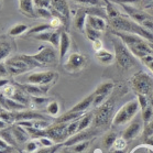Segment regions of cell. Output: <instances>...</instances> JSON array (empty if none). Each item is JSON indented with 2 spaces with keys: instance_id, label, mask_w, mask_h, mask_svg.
Here are the masks:
<instances>
[{
  "instance_id": "1",
  "label": "cell",
  "mask_w": 153,
  "mask_h": 153,
  "mask_svg": "<svg viewBox=\"0 0 153 153\" xmlns=\"http://www.w3.org/2000/svg\"><path fill=\"white\" fill-rule=\"evenodd\" d=\"M108 28L111 31H118V32H126V33H131V34L139 35L141 38L146 39V41H149L151 44H153V33L149 30H146L137 23L136 21H133L130 17L127 14L120 13L117 17L112 19H108Z\"/></svg>"
},
{
  "instance_id": "2",
  "label": "cell",
  "mask_w": 153,
  "mask_h": 153,
  "mask_svg": "<svg viewBox=\"0 0 153 153\" xmlns=\"http://www.w3.org/2000/svg\"><path fill=\"white\" fill-rule=\"evenodd\" d=\"M111 33L116 36H118L126 46L129 49V51L132 53V55L136 59H139L140 61L148 55H153V50L151 48V43L146 41V39L141 38L139 35L126 33V32L111 31Z\"/></svg>"
},
{
  "instance_id": "3",
  "label": "cell",
  "mask_w": 153,
  "mask_h": 153,
  "mask_svg": "<svg viewBox=\"0 0 153 153\" xmlns=\"http://www.w3.org/2000/svg\"><path fill=\"white\" fill-rule=\"evenodd\" d=\"M4 64L10 76H19L33 68H41L40 64L33 59V56L28 54H17L9 56L4 61Z\"/></svg>"
},
{
  "instance_id": "4",
  "label": "cell",
  "mask_w": 153,
  "mask_h": 153,
  "mask_svg": "<svg viewBox=\"0 0 153 153\" xmlns=\"http://www.w3.org/2000/svg\"><path fill=\"white\" fill-rule=\"evenodd\" d=\"M112 45L115 49V62L118 68L122 71H127L132 68L137 63L136 57L132 55V53L129 51L123 42L116 35L112 34L111 38Z\"/></svg>"
},
{
  "instance_id": "5",
  "label": "cell",
  "mask_w": 153,
  "mask_h": 153,
  "mask_svg": "<svg viewBox=\"0 0 153 153\" xmlns=\"http://www.w3.org/2000/svg\"><path fill=\"white\" fill-rule=\"evenodd\" d=\"M130 85L137 95L151 96L153 94V76L146 72L140 71L134 74L130 79Z\"/></svg>"
},
{
  "instance_id": "6",
  "label": "cell",
  "mask_w": 153,
  "mask_h": 153,
  "mask_svg": "<svg viewBox=\"0 0 153 153\" xmlns=\"http://www.w3.org/2000/svg\"><path fill=\"white\" fill-rule=\"evenodd\" d=\"M139 109L140 107L139 104H138V100L128 101L116 114L115 118L112 119L111 126L114 128H119V127L128 123L129 121H131L136 117V115L139 111Z\"/></svg>"
},
{
  "instance_id": "7",
  "label": "cell",
  "mask_w": 153,
  "mask_h": 153,
  "mask_svg": "<svg viewBox=\"0 0 153 153\" xmlns=\"http://www.w3.org/2000/svg\"><path fill=\"white\" fill-rule=\"evenodd\" d=\"M119 6H121L128 17L153 33V17L151 14L136 6H130V4H119Z\"/></svg>"
},
{
  "instance_id": "8",
  "label": "cell",
  "mask_w": 153,
  "mask_h": 153,
  "mask_svg": "<svg viewBox=\"0 0 153 153\" xmlns=\"http://www.w3.org/2000/svg\"><path fill=\"white\" fill-rule=\"evenodd\" d=\"M50 11L52 17H56L62 20L64 29L67 30L71 25V8L67 0H52Z\"/></svg>"
},
{
  "instance_id": "9",
  "label": "cell",
  "mask_w": 153,
  "mask_h": 153,
  "mask_svg": "<svg viewBox=\"0 0 153 153\" xmlns=\"http://www.w3.org/2000/svg\"><path fill=\"white\" fill-rule=\"evenodd\" d=\"M32 56L40 64L41 68L54 65L59 61L57 49L53 48V46H41L39 52L35 53V54H32Z\"/></svg>"
},
{
  "instance_id": "10",
  "label": "cell",
  "mask_w": 153,
  "mask_h": 153,
  "mask_svg": "<svg viewBox=\"0 0 153 153\" xmlns=\"http://www.w3.org/2000/svg\"><path fill=\"white\" fill-rule=\"evenodd\" d=\"M87 63H88V59L86 57V55L79 52H73L68 54L66 59L64 61V68L68 73H79L80 71H83L86 67Z\"/></svg>"
},
{
  "instance_id": "11",
  "label": "cell",
  "mask_w": 153,
  "mask_h": 153,
  "mask_svg": "<svg viewBox=\"0 0 153 153\" xmlns=\"http://www.w3.org/2000/svg\"><path fill=\"white\" fill-rule=\"evenodd\" d=\"M57 73L53 71H45V72H33L27 77V84L32 85H39V86H48L55 83L57 79Z\"/></svg>"
},
{
  "instance_id": "12",
  "label": "cell",
  "mask_w": 153,
  "mask_h": 153,
  "mask_svg": "<svg viewBox=\"0 0 153 153\" xmlns=\"http://www.w3.org/2000/svg\"><path fill=\"white\" fill-rule=\"evenodd\" d=\"M45 137L49 139L61 142L62 140L67 138V125L66 123H54L45 129Z\"/></svg>"
},
{
  "instance_id": "13",
  "label": "cell",
  "mask_w": 153,
  "mask_h": 153,
  "mask_svg": "<svg viewBox=\"0 0 153 153\" xmlns=\"http://www.w3.org/2000/svg\"><path fill=\"white\" fill-rule=\"evenodd\" d=\"M63 30H49V31H44L38 34L32 35V38L39 41H44L48 42L50 44H52L53 48L59 49V39H61V34H62Z\"/></svg>"
},
{
  "instance_id": "14",
  "label": "cell",
  "mask_w": 153,
  "mask_h": 153,
  "mask_svg": "<svg viewBox=\"0 0 153 153\" xmlns=\"http://www.w3.org/2000/svg\"><path fill=\"white\" fill-rule=\"evenodd\" d=\"M18 85L30 97H45L46 94L50 91V87H51V85H48V86H39V85H32V84H27V83L18 84Z\"/></svg>"
},
{
  "instance_id": "15",
  "label": "cell",
  "mask_w": 153,
  "mask_h": 153,
  "mask_svg": "<svg viewBox=\"0 0 153 153\" xmlns=\"http://www.w3.org/2000/svg\"><path fill=\"white\" fill-rule=\"evenodd\" d=\"M0 107L4 108L6 111L9 112H17L22 111V110H27V106L20 104L18 101L11 99V98L6 97L1 91H0Z\"/></svg>"
},
{
  "instance_id": "16",
  "label": "cell",
  "mask_w": 153,
  "mask_h": 153,
  "mask_svg": "<svg viewBox=\"0 0 153 153\" xmlns=\"http://www.w3.org/2000/svg\"><path fill=\"white\" fill-rule=\"evenodd\" d=\"M71 44H72V39H71L70 33L67 30H63L61 39H59V62H63L66 57L67 53L70 51Z\"/></svg>"
},
{
  "instance_id": "17",
  "label": "cell",
  "mask_w": 153,
  "mask_h": 153,
  "mask_svg": "<svg viewBox=\"0 0 153 153\" xmlns=\"http://www.w3.org/2000/svg\"><path fill=\"white\" fill-rule=\"evenodd\" d=\"M16 121H30V120H46V116L41 115L33 110H22L20 112H11Z\"/></svg>"
},
{
  "instance_id": "18",
  "label": "cell",
  "mask_w": 153,
  "mask_h": 153,
  "mask_svg": "<svg viewBox=\"0 0 153 153\" xmlns=\"http://www.w3.org/2000/svg\"><path fill=\"white\" fill-rule=\"evenodd\" d=\"M142 130H143V121L134 120V121H132L126 128V130L123 131V134H122V138L126 141H130V140L136 139Z\"/></svg>"
},
{
  "instance_id": "19",
  "label": "cell",
  "mask_w": 153,
  "mask_h": 153,
  "mask_svg": "<svg viewBox=\"0 0 153 153\" xmlns=\"http://www.w3.org/2000/svg\"><path fill=\"white\" fill-rule=\"evenodd\" d=\"M14 42L12 39L1 38L0 39V63L4 62L11 55L14 50Z\"/></svg>"
},
{
  "instance_id": "20",
  "label": "cell",
  "mask_w": 153,
  "mask_h": 153,
  "mask_svg": "<svg viewBox=\"0 0 153 153\" xmlns=\"http://www.w3.org/2000/svg\"><path fill=\"white\" fill-rule=\"evenodd\" d=\"M86 25L93 28L94 30L104 32L105 30L108 28V21L106 20V19H104V18L98 17V16H91V14H87Z\"/></svg>"
},
{
  "instance_id": "21",
  "label": "cell",
  "mask_w": 153,
  "mask_h": 153,
  "mask_svg": "<svg viewBox=\"0 0 153 153\" xmlns=\"http://www.w3.org/2000/svg\"><path fill=\"white\" fill-rule=\"evenodd\" d=\"M112 106L114 105L111 101H105L100 107H98V111L96 115V122L98 125L105 123L107 121V119L109 118V116L112 111Z\"/></svg>"
},
{
  "instance_id": "22",
  "label": "cell",
  "mask_w": 153,
  "mask_h": 153,
  "mask_svg": "<svg viewBox=\"0 0 153 153\" xmlns=\"http://www.w3.org/2000/svg\"><path fill=\"white\" fill-rule=\"evenodd\" d=\"M18 1H19V10L23 16L28 18H36L33 0H18Z\"/></svg>"
},
{
  "instance_id": "23",
  "label": "cell",
  "mask_w": 153,
  "mask_h": 153,
  "mask_svg": "<svg viewBox=\"0 0 153 153\" xmlns=\"http://www.w3.org/2000/svg\"><path fill=\"white\" fill-rule=\"evenodd\" d=\"M86 18H87V12L85 10V8L82 7L75 12L74 14V28L78 30V31L84 32L85 25H86Z\"/></svg>"
},
{
  "instance_id": "24",
  "label": "cell",
  "mask_w": 153,
  "mask_h": 153,
  "mask_svg": "<svg viewBox=\"0 0 153 153\" xmlns=\"http://www.w3.org/2000/svg\"><path fill=\"white\" fill-rule=\"evenodd\" d=\"M94 98H95V95H94V93H93V94H91L89 96H87V97L84 98L83 100H80L78 104L75 105V106L71 109L70 111H72V112H86L89 108L93 107Z\"/></svg>"
},
{
  "instance_id": "25",
  "label": "cell",
  "mask_w": 153,
  "mask_h": 153,
  "mask_svg": "<svg viewBox=\"0 0 153 153\" xmlns=\"http://www.w3.org/2000/svg\"><path fill=\"white\" fill-rule=\"evenodd\" d=\"M96 59H98V62L100 64H104V65H110L115 62V54L110 53L107 50H100L96 52Z\"/></svg>"
},
{
  "instance_id": "26",
  "label": "cell",
  "mask_w": 153,
  "mask_h": 153,
  "mask_svg": "<svg viewBox=\"0 0 153 153\" xmlns=\"http://www.w3.org/2000/svg\"><path fill=\"white\" fill-rule=\"evenodd\" d=\"M115 88V84L112 82H104L95 89V96H109Z\"/></svg>"
},
{
  "instance_id": "27",
  "label": "cell",
  "mask_w": 153,
  "mask_h": 153,
  "mask_svg": "<svg viewBox=\"0 0 153 153\" xmlns=\"http://www.w3.org/2000/svg\"><path fill=\"white\" fill-rule=\"evenodd\" d=\"M86 112H72L67 111L66 114L62 115L61 117L55 120V123H67V122H72L75 120H78V118H82Z\"/></svg>"
},
{
  "instance_id": "28",
  "label": "cell",
  "mask_w": 153,
  "mask_h": 153,
  "mask_svg": "<svg viewBox=\"0 0 153 153\" xmlns=\"http://www.w3.org/2000/svg\"><path fill=\"white\" fill-rule=\"evenodd\" d=\"M93 134V132H86V131H82V132L77 133L76 136H72L68 140H66L65 142H64V146H75L77 143L79 142H83L87 138H89V137Z\"/></svg>"
},
{
  "instance_id": "29",
  "label": "cell",
  "mask_w": 153,
  "mask_h": 153,
  "mask_svg": "<svg viewBox=\"0 0 153 153\" xmlns=\"http://www.w3.org/2000/svg\"><path fill=\"white\" fill-rule=\"evenodd\" d=\"M12 133H13L14 138L17 140V142L20 143H25L28 141V138L30 137L29 132L27 131V129H23L22 127H16V128L12 129Z\"/></svg>"
},
{
  "instance_id": "30",
  "label": "cell",
  "mask_w": 153,
  "mask_h": 153,
  "mask_svg": "<svg viewBox=\"0 0 153 153\" xmlns=\"http://www.w3.org/2000/svg\"><path fill=\"white\" fill-rule=\"evenodd\" d=\"M29 27L25 23H18V25H13L12 28L9 30L8 32V35L10 36V38H16V36H20L22 35L23 33H27L29 31Z\"/></svg>"
},
{
  "instance_id": "31",
  "label": "cell",
  "mask_w": 153,
  "mask_h": 153,
  "mask_svg": "<svg viewBox=\"0 0 153 153\" xmlns=\"http://www.w3.org/2000/svg\"><path fill=\"white\" fill-rule=\"evenodd\" d=\"M75 4H80L82 7H102L105 8L106 1L104 0H72Z\"/></svg>"
},
{
  "instance_id": "32",
  "label": "cell",
  "mask_w": 153,
  "mask_h": 153,
  "mask_svg": "<svg viewBox=\"0 0 153 153\" xmlns=\"http://www.w3.org/2000/svg\"><path fill=\"white\" fill-rule=\"evenodd\" d=\"M49 30H54L49 22L48 23H41V25H38L33 27V28L29 29V31L27 32V35L28 36H32V35L38 34V33H41V32L44 31H49Z\"/></svg>"
},
{
  "instance_id": "33",
  "label": "cell",
  "mask_w": 153,
  "mask_h": 153,
  "mask_svg": "<svg viewBox=\"0 0 153 153\" xmlns=\"http://www.w3.org/2000/svg\"><path fill=\"white\" fill-rule=\"evenodd\" d=\"M84 33H85L86 38L91 42H94V41H96V40H98V39H101V35H102V32L94 30V29L91 28V27H88V25H85Z\"/></svg>"
},
{
  "instance_id": "34",
  "label": "cell",
  "mask_w": 153,
  "mask_h": 153,
  "mask_svg": "<svg viewBox=\"0 0 153 153\" xmlns=\"http://www.w3.org/2000/svg\"><path fill=\"white\" fill-rule=\"evenodd\" d=\"M91 120H93V114H85L79 120V123H78V132H82L86 128H88Z\"/></svg>"
},
{
  "instance_id": "35",
  "label": "cell",
  "mask_w": 153,
  "mask_h": 153,
  "mask_svg": "<svg viewBox=\"0 0 153 153\" xmlns=\"http://www.w3.org/2000/svg\"><path fill=\"white\" fill-rule=\"evenodd\" d=\"M141 112H142V121L144 126L153 120V108L151 107V105L148 106L146 109L141 110Z\"/></svg>"
},
{
  "instance_id": "36",
  "label": "cell",
  "mask_w": 153,
  "mask_h": 153,
  "mask_svg": "<svg viewBox=\"0 0 153 153\" xmlns=\"http://www.w3.org/2000/svg\"><path fill=\"white\" fill-rule=\"evenodd\" d=\"M46 111L50 116H57L59 112V105L56 100H51L46 105Z\"/></svg>"
},
{
  "instance_id": "37",
  "label": "cell",
  "mask_w": 153,
  "mask_h": 153,
  "mask_svg": "<svg viewBox=\"0 0 153 153\" xmlns=\"http://www.w3.org/2000/svg\"><path fill=\"white\" fill-rule=\"evenodd\" d=\"M1 138L6 141V142L9 144V146H16V143H17V140H16V138H14L13 133H12V131H4V132L1 133Z\"/></svg>"
},
{
  "instance_id": "38",
  "label": "cell",
  "mask_w": 153,
  "mask_h": 153,
  "mask_svg": "<svg viewBox=\"0 0 153 153\" xmlns=\"http://www.w3.org/2000/svg\"><path fill=\"white\" fill-rule=\"evenodd\" d=\"M51 2H52V0H33L35 9H48V10H50Z\"/></svg>"
},
{
  "instance_id": "39",
  "label": "cell",
  "mask_w": 153,
  "mask_h": 153,
  "mask_svg": "<svg viewBox=\"0 0 153 153\" xmlns=\"http://www.w3.org/2000/svg\"><path fill=\"white\" fill-rule=\"evenodd\" d=\"M78 123H79V120H75L67 125V136L72 137L76 132H78Z\"/></svg>"
},
{
  "instance_id": "40",
  "label": "cell",
  "mask_w": 153,
  "mask_h": 153,
  "mask_svg": "<svg viewBox=\"0 0 153 153\" xmlns=\"http://www.w3.org/2000/svg\"><path fill=\"white\" fill-rule=\"evenodd\" d=\"M50 102V99L48 97H31V104H33L35 107L44 106Z\"/></svg>"
},
{
  "instance_id": "41",
  "label": "cell",
  "mask_w": 153,
  "mask_h": 153,
  "mask_svg": "<svg viewBox=\"0 0 153 153\" xmlns=\"http://www.w3.org/2000/svg\"><path fill=\"white\" fill-rule=\"evenodd\" d=\"M138 104L141 110L146 109L148 106H150L149 96H144V95H138Z\"/></svg>"
},
{
  "instance_id": "42",
  "label": "cell",
  "mask_w": 153,
  "mask_h": 153,
  "mask_svg": "<svg viewBox=\"0 0 153 153\" xmlns=\"http://www.w3.org/2000/svg\"><path fill=\"white\" fill-rule=\"evenodd\" d=\"M116 139H117L116 133H109V134H107L104 139L105 146H106V148H110V146H114V143H115Z\"/></svg>"
},
{
  "instance_id": "43",
  "label": "cell",
  "mask_w": 153,
  "mask_h": 153,
  "mask_svg": "<svg viewBox=\"0 0 153 153\" xmlns=\"http://www.w3.org/2000/svg\"><path fill=\"white\" fill-rule=\"evenodd\" d=\"M152 134H153V120L143 127V136H144L146 139L151 137Z\"/></svg>"
},
{
  "instance_id": "44",
  "label": "cell",
  "mask_w": 153,
  "mask_h": 153,
  "mask_svg": "<svg viewBox=\"0 0 153 153\" xmlns=\"http://www.w3.org/2000/svg\"><path fill=\"white\" fill-rule=\"evenodd\" d=\"M141 62H142L153 74V55H148V56H146V57H143V59H141Z\"/></svg>"
},
{
  "instance_id": "45",
  "label": "cell",
  "mask_w": 153,
  "mask_h": 153,
  "mask_svg": "<svg viewBox=\"0 0 153 153\" xmlns=\"http://www.w3.org/2000/svg\"><path fill=\"white\" fill-rule=\"evenodd\" d=\"M116 150H125V148L127 146V141L123 138H117L114 143Z\"/></svg>"
},
{
  "instance_id": "46",
  "label": "cell",
  "mask_w": 153,
  "mask_h": 153,
  "mask_svg": "<svg viewBox=\"0 0 153 153\" xmlns=\"http://www.w3.org/2000/svg\"><path fill=\"white\" fill-rule=\"evenodd\" d=\"M10 76V74L8 72V68L6 66L4 62L0 63V78H8Z\"/></svg>"
},
{
  "instance_id": "47",
  "label": "cell",
  "mask_w": 153,
  "mask_h": 153,
  "mask_svg": "<svg viewBox=\"0 0 153 153\" xmlns=\"http://www.w3.org/2000/svg\"><path fill=\"white\" fill-rule=\"evenodd\" d=\"M61 146H48V148H44V149H41L36 151L35 153H56V151L59 149Z\"/></svg>"
},
{
  "instance_id": "48",
  "label": "cell",
  "mask_w": 153,
  "mask_h": 153,
  "mask_svg": "<svg viewBox=\"0 0 153 153\" xmlns=\"http://www.w3.org/2000/svg\"><path fill=\"white\" fill-rule=\"evenodd\" d=\"M38 149V143L35 142V141H30L25 144V150H27V152L29 153H32V152H35V150Z\"/></svg>"
},
{
  "instance_id": "49",
  "label": "cell",
  "mask_w": 153,
  "mask_h": 153,
  "mask_svg": "<svg viewBox=\"0 0 153 153\" xmlns=\"http://www.w3.org/2000/svg\"><path fill=\"white\" fill-rule=\"evenodd\" d=\"M87 148V142H85V141H83V142H79L77 143V144H75V146H74V151L76 153H82L83 151H85Z\"/></svg>"
},
{
  "instance_id": "50",
  "label": "cell",
  "mask_w": 153,
  "mask_h": 153,
  "mask_svg": "<svg viewBox=\"0 0 153 153\" xmlns=\"http://www.w3.org/2000/svg\"><path fill=\"white\" fill-rule=\"evenodd\" d=\"M91 44H93V48H94L95 52H98V51H100V50L104 49V44H102L101 39H98L96 41L91 42Z\"/></svg>"
},
{
  "instance_id": "51",
  "label": "cell",
  "mask_w": 153,
  "mask_h": 153,
  "mask_svg": "<svg viewBox=\"0 0 153 153\" xmlns=\"http://www.w3.org/2000/svg\"><path fill=\"white\" fill-rule=\"evenodd\" d=\"M40 143H42L43 146H45L46 148H48V146H54V144H53V141L51 139H49L48 137H42V138H40Z\"/></svg>"
},
{
  "instance_id": "52",
  "label": "cell",
  "mask_w": 153,
  "mask_h": 153,
  "mask_svg": "<svg viewBox=\"0 0 153 153\" xmlns=\"http://www.w3.org/2000/svg\"><path fill=\"white\" fill-rule=\"evenodd\" d=\"M11 82L9 80V78H0V89L4 88V86H7L8 84H10Z\"/></svg>"
},
{
  "instance_id": "53",
  "label": "cell",
  "mask_w": 153,
  "mask_h": 153,
  "mask_svg": "<svg viewBox=\"0 0 153 153\" xmlns=\"http://www.w3.org/2000/svg\"><path fill=\"white\" fill-rule=\"evenodd\" d=\"M0 149H10V146L2 138H0Z\"/></svg>"
},
{
  "instance_id": "54",
  "label": "cell",
  "mask_w": 153,
  "mask_h": 153,
  "mask_svg": "<svg viewBox=\"0 0 153 153\" xmlns=\"http://www.w3.org/2000/svg\"><path fill=\"white\" fill-rule=\"evenodd\" d=\"M146 144L153 146V134L151 137H149V138H146Z\"/></svg>"
},
{
  "instance_id": "55",
  "label": "cell",
  "mask_w": 153,
  "mask_h": 153,
  "mask_svg": "<svg viewBox=\"0 0 153 153\" xmlns=\"http://www.w3.org/2000/svg\"><path fill=\"white\" fill-rule=\"evenodd\" d=\"M7 128V123L4 121V120H1L0 119V130H4V129Z\"/></svg>"
},
{
  "instance_id": "56",
  "label": "cell",
  "mask_w": 153,
  "mask_h": 153,
  "mask_svg": "<svg viewBox=\"0 0 153 153\" xmlns=\"http://www.w3.org/2000/svg\"><path fill=\"white\" fill-rule=\"evenodd\" d=\"M11 152V148L10 149H0V153H10Z\"/></svg>"
},
{
  "instance_id": "57",
  "label": "cell",
  "mask_w": 153,
  "mask_h": 153,
  "mask_svg": "<svg viewBox=\"0 0 153 153\" xmlns=\"http://www.w3.org/2000/svg\"><path fill=\"white\" fill-rule=\"evenodd\" d=\"M149 100H150V105H151V107L153 108V94L151 96H149Z\"/></svg>"
},
{
  "instance_id": "58",
  "label": "cell",
  "mask_w": 153,
  "mask_h": 153,
  "mask_svg": "<svg viewBox=\"0 0 153 153\" xmlns=\"http://www.w3.org/2000/svg\"><path fill=\"white\" fill-rule=\"evenodd\" d=\"M112 153H125V150H116L115 151H112Z\"/></svg>"
},
{
  "instance_id": "59",
  "label": "cell",
  "mask_w": 153,
  "mask_h": 153,
  "mask_svg": "<svg viewBox=\"0 0 153 153\" xmlns=\"http://www.w3.org/2000/svg\"><path fill=\"white\" fill-rule=\"evenodd\" d=\"M144 8H153V0L151 1V2H150V4H146V6Z\"/></svg>"
},
{
  "instance_id": "60",
  "label": "cell",
  "mask_w": 153,
  "mask_h": 153,
  "mask_svg": "<svg viewBox=\"0 0 153 153\" xmlns=\"http://www.w3.org/2000/svg\"><path fill=\"white\" fill-rule=\"evenodd\" d=\"M0 8H1V0H0Z\"/></svg>"
},
{
  "instance_id": "61",
  "label": "cell",
  "mask_w": 153,
  "mask_h": 153,
  "mask_svg": "<svg viewBox=\"0 0 153 153\" xmlns=\"http://www.w3.org/2000/svg\"><path fill=\"white\" fill-rule=\"evenodd\" d=\"M63 153H67V152H63Z\"/></svg>"
},
{
  "instance_id": "62",
  "label": "cell",
  "mask_w": 153,
  "mask_h": 153,
  "mask_svg": "<svg viewBox=\"0 0 153 153\" xmlns=\"http://www.w3.org/2000/svg\"><path fill=\"white\" fill-rule=\"evenodd\" d=\"M104 1H107V0H104Z\"/></svg>"
}]
</instances>
